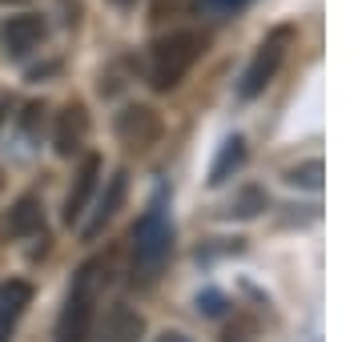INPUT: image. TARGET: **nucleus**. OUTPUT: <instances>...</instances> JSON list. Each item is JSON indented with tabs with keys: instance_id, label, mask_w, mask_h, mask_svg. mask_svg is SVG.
I'll return each instance as SVG.
<instances>
[{
	"instance_id": "1",
	"label": "nucleus",
	"mask_w": 362,
	"mask_h": 342,
	"mask_svg": "<svg viewBox=\"0 0 362 342\" xmlns=\"http://www.w3.org/2000/svg\"><path fill=\"white\" fill-rule=\"evenodd\" d=\"M105 278H109V258H93L77 270L65 310L57 318V342H89L93 322H97V294H101Z\"/></svg>"
},
{
	"instance_id": "2",
	"label": "nucleus",
	"mask_w": 362,
	"mask_h": 342,
	"mask_svg": "<svg viewBox=\"0 0 362 342\" xmlns=\"http://www.w3.org/2000/svg\"><path fill=\"white\" fill-rule=\"evenodd\" d=\"M202 53H206V33L197 28H173L165 37H157L149 49V85L157 93L177 89L189 77V69L202 61Z\"/></svg>"
},
{
	"instance_id": "3",
	"label": "nucleus",
	"mask_w": 362,
	"mask_h": 342,
	"mask_svg": "<svg viewBox=\"0 0 362 342\" xmlns=\"http://www.w3.org/2000/svg\"><path fill=\"white\" fill-rule=\"evenodd\" d=\"M169 254H173V225L153 206L141 222L133 225V282H141V286L157 282V274L169 262Z\"/></svg>"
},
{
	"instance_id": "4",
	"label": "nucleus",
	"mask_w": 362,
	"mask_h": 342,
	"mask_svg": "<svg viewBox=\"0 0 362 342\" xmlns=\"http://www.w3.org/2000/svg\"><path fill=\"white\" fill-rule=\"evenodd\" d=\"M290 45H294V28H290V25L274 28L270 37L258 45V53H254V61L246 65L242 85H238V93H242L246 101H250V97H258V93H266V85L278 77V69H282L286 53H290Z\"/></svg>"
},
{
	"instance_id": "5",
	"label": "nucleus",
	"mask_w": 362,
	"mask_h": 342,
	"mask_svg": "<svg viewBox=\"0 0 362 342\" xmlns=\"http://www.w3.org/2000/svg\"><path fill=\"white\" fill-rule=\"evenodd\" d=\"M117 137L129 145V149H149V145L161 137V121H157L153 109L129 105L121 117H117Z\"/></svg>"
},
{
	"instance_id": "6",
	"label": "nucleus",
	"mask_w": 362,
	"mask_h": 342,
	"mask_svg": "<svg viewBox=\"0 0 362 342\" xmlns=\"http://www.w3.org/2000/svg\"><path fill=\"white\" fill-rule=\"evenodd\" d=\"M89 137V109L73 101V105L61 109V117H57V129H52V145H57V153L61 158H73L81 153V145Z\"/></svg>"
},
{
	"instance_id": "7",
	"label": "nucleus",
	"mask_w": 362,
	"mask_h": 342,
	"mask_svg": "<svg viewBox=\"0 0 362 342\" xmlns=\"http://www.w3.org/2000/svg\"><path fill=\"white\" fill-rule=\"evenodd\" d=\"M28 302H33V286L21 282V278H8V282H0V342L13 338L16 322L25 318Z\"/></svg>"
},
{
	"instance_id": "8",
	"label": "nucleus",
	"mask_w": 362,
	"mask_h": 342,
	"mask_svg": "<svg viewBox=\"0 0 362 342\" xmlns=\"http://www.w3.org/2000/svg\"><path fill=\"white\" fill-rule=\"evenodd\" d=\"M97 177H101V158L97 153H89V158L81 161L77 177H73V189H69L65 198V222H81V213H85V206H89L93 189H97Z\"/></svg>"
},
{
	"instance_id": "9",
	"label": "nucleus",
	"mask_w": 362,
	"mask_h": 342,
	"mask_svg": "<svg viewBox=\"0 0 362 342\" xmlns=\"http://www.w3.org/2000/svg\"><path fill=\"white\" fill-rule=\"evenodd\" d=\"M40 40H45V20L33 16V13L13 16V20L4 25V53L8 57H28Z\"/></svg>"
},
{
	"instance_id": "10",
	"label": "nucleus",
	"mask_w": 362,
	"mask_h": 342,
	"mask_svg": "<svg viewBox=\"0 0 362 342\" xmlns=\"http://www.w3.org/2000/svg\"><path fill=\"white\" fill-rule=\"evenodd\" d=\"M145 334V318L133 310V306L117 302L105 310V322H101V342H137Z\"/></svg>"
},
{
	"instance_id": "11",
	"label": "nucleus",
	"mask_w": 362,
	"mask_h": 342,
	"mask_svg": "<svg viewBox=\"0 0 362 342\" xmlns=\"http://www.w3.org/2000/svg\"><path fill=\"white\" fill-rule=\"evenodd\" d=\"M125 189H129V173L125 170H117L113 177H109V189L101 194V201H97V210H93V218H89V225H85V237H97L105 230V222L113 218L117 210H121V201H125Z\"/></svg>"
},
{
	"instance_id": "12",
	"label": "nucleus",
	"mask_w": 362,
	"mask_h": 342,
	"mask_svg": "<svg viewBox=\"0 0 362 342\" xmlns=\"http://www.w3.org/2000/svg\"><path fill=\"white\" fill-rule=\"evenodd\" d=\"M40 225H45V213H40V201L37 198H21L8 213V234L13 237H28V234H40Z\"/></svg>"
},
{
	"instance_id": "13",
	"label": "nucleus",
	"mask_w": 362,
	"mask_h": 342,
	"mask_svg": "<svg viewBox=\"0 0 362 342\" xmlns=\"http://www.w3.org/2000/svg\"><path fill=\"white\" fill-rule=\"evenodd\" d=\"M242 161H246V141H242V137H230V141L221 145V158L214 161V170H209V182L221 185L230 177V170H238Z\"/></svg>"
},
{
	"instance_id": "14",
	"label": "nucleus",
	"mask_w": 362,
	"mask_h": 342,
	"mask_svg": "<svg viewBox=\"0 0 362 342\" xmlns=\"http://www.w3.org/2000/svg\"><path fill=\"white\" fill-rule=\"evenodd\" d=\"M290 182L294 185H322V161H310V165H302V170H290Z\"/></svg>"
},
{
	"instance_id": "15",
	"label": "nucleus",
	"mask_w": 362,
	"mask_h": 342,
	"mask_svg": "<svg viewBox=\"0 0 362 342\" xmlns=\"http://www.w3.org/2000/svg\"><path fill=\"white\" fill-rule=\"evenodd\" d=\"M209 4H218V8H242L246 0H209Z\"/></svg>"
},
{
	"instance_id": "16",
	"label": "nucleus",
	"mask_w": 362,
	"mask_h": 342,
	"mask_svg": "<svg viewBox=\"0 0 362 342\" xmlns=\"http://www.w3.org/2000/svg\"><path fill=\"white\" fill-rule=\"evenodd\" d=\"M157 342H189V338H181V334H161Z\"/></svg>"
},
{
	"instance_id": "17",
	"label": "nucleus",
	"mask_w": 362,
	"mask_h": 342,
	"mask_svg": "<svg viewBox=\"0 0 362 342\" xmlns=\"http://www.w3.org/2000/svg\"><path fill=\"white\" fill-rule=\"evenodd\" d=\"M4 117H8V101H0V125H4Z\"/></svg>"
},
{
	"instance_id": "18",
	"label": "nucleus",
	"mask_w": 362,
	"mask_h": 342,
	"mask_svg": "<svg viewBox=\"0 0 362 342\" xmlns=\"http://www.w3.org/2000/svg\"><path fill=\"white\" fill-rule=\"evenodd\" d=\"M117 8H129V4H137V0H113Z\"/></svg>"
}]
</instances>
